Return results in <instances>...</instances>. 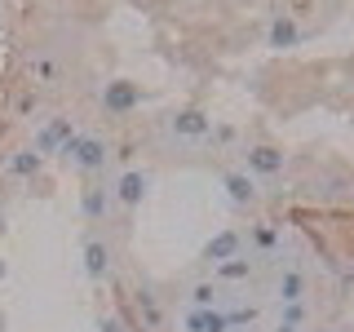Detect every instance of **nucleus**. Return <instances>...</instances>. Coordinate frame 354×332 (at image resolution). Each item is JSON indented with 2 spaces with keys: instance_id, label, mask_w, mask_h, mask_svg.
<instances>
[{
  "instance_id": "nucleus-7",
  "label": "nucleus",
  "mask_w": 354,
  "mask_h": 332,
  "mask_svg": "<svg viewBox=\"0 0 354 332\" xmlns=\"http://www.w3.org/2000/svg\"><path fill=\"white\" fill-rule=\"evenodd\" d=\"M213 297H217L213 288H208V284H199L195 293H191V302H195V310H204V306H213Z\"/></svg>"
},
{
  "instance_id": "nucleus-2",
  "label": "nucleus",
  "mask_w": 354,
  "mask_h": 332,
  "mask_svg": "<svg viewBox=\"0 0 354 332\" xmlns=\"http://www.w3.org/2000/svg\"><path fill=\"white\" fill-rule=\"evenodd\" d=\"M235 248H239V235H235V230H226V235H217L213 243H208V257H213V261H230V257H235Z\"/></svg>"
},
{
  "instance_id": "nucleus-4",
  "label": "nucleus",
  "mask_w": 354,
  "mask_h": 332,
  "mask_svg": "<svg viewBox=\"0 0 354 332\" xmlns=\"http://www.w3.org/2000/svg\"><path fill=\"white\" fill-rule=\"evenodd\" d=\"M301 293H306V279L297 270H288L279 279V297H283V302H301Z\"/></svg>"
},
{
  "instance_id": "nucleus-6",
  "label": "nucleus",
  "mask_w": 354,
  "mask_h": 332,
  "mask_svg": "<svg viewBox=\"0 0 354 332\" xmlns=\"http://www.w3.org/2000/svg\"><path fill=\"white\" fill-rule=\"evenodd\" d=\"M177 129L182 133H204V120H199L195 111H186V116H177Z\"/></svg>"
},
{
  "instance_id": "nucleus-9",
  "label": "nucleus",
  "mask_w": 354,
  "mask_h": 332,
  "mask_svg": "<svg viewBox=\"0 0 354 332\" xmlns=\"http://www.w3.org/2000/svg\"><path fill=\"white\" fill-rule=\"evenodd\" d=\"M102 257H106V252H102V248L93 243V248H88V270H93V275H102V266H106Z\"/></svg>"
},
{
  "instance_id": "nucleus-3",
  "label": "nucleus",
  "mask_w": 354,
  "mask_h": 332,
  "mask_svg": "<svg viewBox=\"0 0 354 332\" xmlns=\"http://www.w3.org/2000/svg\"><path fill=\"white\" fill-rule=\"evenodd\" d=\"M248 164H252V169H257V173H279V169H283L279 151H270V147H257V151L248 155Z\"/></svg>"
},
{
  "instance_id": "nucleus-5",
  "label": "nucleus",
  "mask_w": 354,
  "mask_h": 332,
  "mask_svg": "<svg viewBox=\"0 0 354 332\" xmlns=\"http://www.w3.org/2000/svg\"><path fill=\"white\" fill-rule=\"evenodd\" d=\"M142 191H147V177H142V173H129L124 182H120V195H124L129 204H138V199H142Z\"/></svg>"
},
{
  "instance_id": "nucleus-12",
  "label": "nucleus",
  "mask_w": 354,
  "mask_h": 332,
  "mask_svg": "<svg viewBox=\"0 0 354 332\" xmlns=\"http://www.w3.org/2000/svg\"><path fill=\"white\" fill-rule=\"evenodd\" d=\"M133 102V89H115V93H111V107H129Z\"/></svg>"
},
{
  "instance_id": "nucleus-11",
  "label": "nucleus",
  "mask_w": 354,
  "mask_h": 332,
  "mask_svg": "<svg viewBox=\"0 0 354 332\" xmlns=\"http://www.w3.org/2000/svg\"><path fill=\"white\" fill-rule=\"evenodd\" d=\"M243 270H248V261H239V257H230V266H226V270H221V275H226V279H239V275Z\"/></svg>"
},
{
  "instance_id": "nucleus-1",
  "label": "nucleus",
  "mask_w": 354,
  "mask_h": 332,
  "mask_svg": "<svg viewBox=\"0 0 354 332\" xmlns=\"http://www.w3.org/2000/svg\"><path fill=\"white\" fill-rule=\"evenodd\" d=\"M186 332H230V319L217 315L213 306H204V310H191V315H186Z\"/></svg>"
},
{
  "instance_id": "nucleus-10",
  "label": "nucleus",
  "mask_w": 354,
  "mask_h": 332,
  "mask_svg": "<svg viewBox=\"0 0 354 332\" xmlns=\"http://www.w3.org/2000/svg\"><path fill=\"white\" fill-rule=\"evenodd\" d=\"M292 36H297V27H292V22H279V27H274V44H288Z\"/></svg>"
},
{
  "instance_id": "nucleus-8",
  "label": "nucleus",
  "mask_w": 354,
  "mask_h": 332,
  "mask_svg": "<svg viewBox=\"0 0 354 332\" xmlns=\"http://www.w3.org/2000/svg\"><path fill=\"white\" fill-rule=\"evenodd\" d=\"M230 191H235V199H252V182H243V177H230Z\"/></svg>"
}]
</instances>
